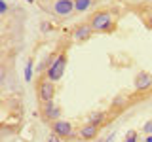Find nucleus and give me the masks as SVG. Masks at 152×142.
<instances>
[{"instance_id": "nucleus-6", "label": "nucleus", "mask_w": 152, "mask_h": 142, "mask_svg": "<svg viewBox=\"0 0 152 142\" xmlns=\"http://www.w3.org/2000/svg\"><path fill=\"white\" fill-rule=\"evenodd\" d=\"M93 27L89 25V21L88 23H80V25H76L74 27V30H72V38H74V42H86V40H89V36L93 34Z\"/></svg>"}, {"instance_id": "nucleus-1", "label": "nucleus", "mask_w": 152, "mask_h": 142, "mask_svg": "<svg viewBox=\"0 0 152 142\" xmlns=\"http://www.w3.org/2000/svg\"><path fill=\"white\" fill-rule=\"evenodd\" d=\"M89 25L93 27L95 32H112L116 28V21L110 15V12H104V9H99L95 12L91 17H89Z\"/></svg>"}, {"instance_id": "nucleus-2", "label": "nucleus", "mask_w": 152, "mask_h": 142, "mask_svg": "<svg viewBox=\"0 0 152 142\" xmlns=\"http://www.w3.org/2000/svg\"><path fill=\"white\" fill-rule=\"evenodd\" d=\"M66 64H69V55H66V51L57 53V57L53 59L51 66L46 70V78L50 80V82H59V80L63 78L65 70H66Z\"/></svg>"}, {"instance_id": "nucleus-13", "label": "nucleus", "mask_w": 152, "mask_h": 142, "mask_svg": "<svg viewBox=\"0 0 152 142\" xmlns=\"http://www.w3.org/2000/svg\"><path fill=\"white\" fill-rule=\"evenodd\" d=\"M122 142H137V133L135 131H127V135L124 136Z\"/></svg>"}, {"instance_id": "nucleus-17", "label": "nucleus", "mask_w": 152, "mask_h": 142, "mask_svg": "<svg viewBox=\"0 0 152 142\" xmlns=\"http://www.w3.org/2000/svg\"><path fill=\"white\" fill-rule=\"evenodd\" d=\"M48 142H61V138H59V136H55V135H53V136H51V138L48 140Z\"/></svg>"}, {"instance_id": "nucleus-16", "label": "nucleus", "mask_w": 152, "mask_h": 142, "mask_svg": "<svg viewBox=\"0 0 152 142\" xmlns=\"http://www.w3.org/2000/svg\"><path fill=\"white\" fill-rule=\"evenodd\" d=\"M146 27H148L150 30H152V13H150L148 17H146Z\"/></svg>"}, {"instance_id": "nucleus-21", "label": "nucleus", "mask_w": 152, "mask_h": 142, "mask_svg": "<svg viewBox=\"0 0 152 142\" xmlns=\"http://www.w3.org/2000/svg\"><path fill=\"white\" fill-rule=\"evenodd\" d=\"M150 2H152V0H150Z\"/></svg>"}, {"instance_id": "nucleus-10", "label": "nucleus", "mask_w": 152, "mask_h": 142, "mask_svg": "<svg viewBox=\"0 0 152 142\" xmlns=\"http://www.w3.org/2000/svg\"><path fill=\"white\" fill-rule=\"evenodd\" d=\"M88 123H91V125H95V127H101L103 123H107V112H93V114H89Z\"/></svg>"}, {"instance_id": "nucleus-14", "label": "nucleus", "mask_w": 152, "mask_h": 142, "mask_svg": "<svg viewBox=\"0 0 152 142\" xmlns=\"http://www.w3.org/2000/svg\"><path fill=\"white\" fill-rule=\"evenodd\" d=\"M142 133H145V135H152V120H148L142 125Z\"/></svg>"}, {"instance_id": "nucleus-8", "label": "nucleus", "mask_w": 152, "mask_h": 142, "mask_svg": "<svg viewBox=\"0 0 152 142\" xmlns=\"http://www.w3.org/2000/svg\"><path fill=\"white\" fill-rule=\"evenodd\" d=\"M74 12V0H53V13L59 17H66Z\"/></svg>"}, {"instance_id": "nucleus-12", "label": "nucleus", "mask_w": 152, "mask_h": 142, "mask_svg": "<svg viewBox=\"0 0 152 142\" xmlns=\"http://www.w3.org/2000/svg\"><path fill=\"white\" fill-rule=\"evenodd\" d=\"M32 70H34L32 68V61H28L27 66H25V82H31L32 80Z\"/></svg>"}, {"instance_id": "nucleus-4", "label": "nucleus", "mask_w": 152, "mask_h": 142, "mask_svg": "<svg viewBox=\"0 0 152 142\" xmlns=\"http://www.w3.org/2000/svg\"><path fill=\"white\" fill-rule=\"evenodd\" d=\"M53 97H55V83L42 78V82L38 83V99H40V102L42 104L50 102L53 101Z\"/></svg>"}, {"instance_id": "nucleus-18", "label": "nucleus", "mask_w": 152, "mask_h": 142, "mask_svg": "<svg viewBox=\"0 0 152 142\" xmlns=\"http://www.w3.org/2000/svg\"><path fill=\"white\" fill-rule=\"evenodd\" d=\"M114 138V135H110V136H108V138H104V140H97V142H110Z\"/></svg>"}, {"instance_id": "nucleus-9", "label": "nucleus", "mask_w": 152, "mask_h": 142, "mask_svg": "<svg viewBox=\"0 0 152 142\" xmlns=\"http://www.w3.org/2000/svg\"><path fill=\"white\" fill-rule=\"evenodd\" d=\"M99 129L101 127H95V125H91V123H86L84 127H80V138H84V140H93L95 136L99 135Z\"/></svg>"}, {"instance_id": "nucleus-11", "label": "nucleus", "mask_w": 152, "mask_h": 142, "mask_svg": "<svg viewBox=\"0 0 152 142\" xmlns=\"http://www.w3.org/2000/svg\"><path fill=\"white\" fill-rule=\"evenodd\" d=\"M93 4H95V0H74V12L84 13V12H88Z\"/></svg>"}, {"instance_id": "nucleus-15", "label": "nucleus", "mask_w": 152, "mask_h": 142, "mask_svg": "<svg viewBox=\"0 0 152 142\" xmlns=\"http://www.w3.org/2000/svg\"><path fill=\"white\" fill-rule=\"evenodd\" d=\"M6 12H8V4H6V0H0V13L4 15Z\"/></svg>"}, {"instance_id": "nucleus-19", "label": "nucleus", "mask_w": 152, "mask_h": 142, "mask_svg": "<svg viewBox=\"0 0 152 142\" xmlns=\"http://www.w3.org/2000/svg\"><path fill=\"white\" fill-rule=\"evenodd\" d=\"M145 142H152V135H146V138H145Z\"/></svg>"}, {"instance_id": "nucleus-20", "label": "nucleus", "mask_w": 152, "mask_h": 142, "mask_svg": "<svg viewBox=\"0 0 152 142\" xmlns=\"http://www.w3.org/2000/svg\"><path fill=\"white\" fill-rule=\"evenodd\" d=\"M25 2H28V4H32V2H34V0H25Z\"/></svg>"}, {"instance_id": "nucleus-3", "label": "nucleus", "mask_w": 152, "mask_h": 142, "mask_svg": "<svg viewBox=\"0 0 152 142\" xmlns=\"http://www.w3.org/2000/svg\"><path fill=\"white\" fill-rule=\"evenodd\" d=\"M51 131L59 138H70L74 135V125L66 120H57V121L51 123Z\"/></svg>"}, {"instance_id": "nucleus-5", "label": "nucleus", "mask_w": 152, "mask_h": 142, "mask_svg": "<svg viewBox=\"0 0 152 142\" xmlns=\"http://www.w3.org/2000/svg\"><path fill=\"white\" fill-rule=\"evenodd\" d=\"M40 114H42V117H44V120L51 121V123L57 121V120H61V108L57 106L53 101H50V102H44V104H42Z\"/></svg>"}, {"instance_id": "nucleus-7", "label": "nucleus", "mask_w": 152, "mask_h": 142, "mask_svg": "<svg viewBox=\"0 0 152 142\" xmlns=\"http://www.w3.org/2000/svg\"><path fill=\"white\" fill-rule=\"evenodd\" d=\"M133 87L135 91H146V89L152 87V74L146 72V70H141L135 76V82H133Z\"/></svg>"}]
</instances>
